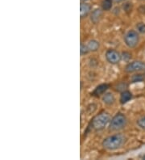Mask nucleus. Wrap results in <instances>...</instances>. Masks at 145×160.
<instances>
[{"label":"nucleus","instance_id":"dca6fc26","mask_svg":"<svg viewBox=\"0 0 145 160\" xmlns=\"http://www.w3.org/2000/svg\"><path fill=\"white\" fill-rule=\"evenodd\" d=\"M136 30L139 33L145 34V23H139L136 24Z\"/></svg>","mask_w":145,"mask_h":160},{"label":"nucleus","instance_id":"4be33fe9","mask_svg":"<svg viewBox=\"0 0 145 160\" xmlns=\"http://www.w3.org/2000/svg\"><path fill=\"white\" fill-rule=\"evenodd\" d=\"M82 2H87V1H89V0H81Z\"/></svg>","mask_w":145,"mask_h":160},{"label":"nucleus","instance_id":"f8f14e48","mask_svg":"<svg viewBox=\"0 0 145 160\" xmlns=\"http://www.w3.org/2000/svg\"><path fill=\"white\" fill-rule=\"evenodd\" d=\"M87 46L89 48V52H96L99 50L100 47V43L96 40H90L87 44Z\"/></svg>","mask_w":145,"mask_h":160},{"label":"nucleus","instance_id":"9b49d317","mask_svg":"<svg viewBox=\"0 0 145 160\" xmlns=\"http://www.w3.org/2000/svg\"><path fill=\"white\" fill-rule=\"evenodd\" d=\"M103 101L107 105H111L115 101V98H114V95L110 92H107L105 93L103 96Z\"/></svg>","mask_w":145,"mask_h":160},{"label":"nucleus","instance_id":"4468645a","mask_svg":"<svg viewBox=\"0 0 145 160\" xmlns=\"http://www.w3.org/2000/svg\"><path fill=\"white\" fill-rule=\"evenodd\" d=\"M89 52V49L87 46V45H85V44H81V46H80V53H81V56L83 55L87 54V53Z\"/></svg>","mask_w":145,"mask_h":160},{"label":"nucleus","instance_id":"ddd939ff","mask_svg":"<svg viewBox=\"0 0 145 160\" xmlns=\"http://www.w3.org/2000/svg\"><path fill=\"white\" fill-rule=\"evenodd\" d=\"M113 0H103L102 2V9L103 11H110L113 6Z\"/></svg>","mask_w":145,"mask_h":160},{"label":"nucleus","instance_id":"6ab92c4d","mask_svg":"<svg viewBox=\"0 0 145 160\" xmlns=\"http://www.w3.org/2000/svg\"><path fill=\"white\" fill-rule=\"evenodd\" d=\"M122 59L124 61V62H129V60L131 58H132V54L130 53H128V52H123V53H122Z\"/></svg>","mask_w":145,"mask_h":160},{"label":"nucleus","instance_id":"0eeeda50","mask_svg":"<svg viewBox=\"0 0 145 160\" xmlns=\"http://www.w3.org/2000/svg\"><path fill=\"white\" fill-rule=\"evenodd\" d=\"M91 10H92V7L90 4L87 3L85 2H82L80 5V16L81 19H84V18L87 17L89 16V14L91 13Z\"/></svg>","mask_w":145,"mask_h":160},{"label":"nucleus","instance_id":"1a4fd4ad","mask_svg":"<svg viewBox=\"0 0 145 160\" xmlns=\"http://www.w3.org/2000/svg\"><path fill=\"white\" fill-rule=\"evenodd\" d=\"M108 88H109L108 84H106V83L100 84V85H99V86L95 88L94 91L93 92V95L96 96H102V95H104Z\"/></svg>","mask_w":145,"mask_h":160},{"label":"nucleus","instance_id":"7ed1b4c3","mask_svg":"<svg viewBox=\"0 0 145 160\" xmlns=\"http://www.w3.org/2000/svg\"><path fill=\"white\" fill-rule=\"evenodd\" d=\"M110 115L106 112H103L94 118L92 121V127L95 130H102L110 123Z\"/></svg>","mask_w":145,"mask_h":160},{"label":"nucleus","instance_id":"b1692460","mask_svg":"<svg viewBox=\"0 0 145 160\" xmlns=\"http://www.w3.org/2000/svg\"><path fill=\"white\" fill-rule=\"evenodd\" d=\"M144 77H145V74H144Z\"/></svg>","mask_w":145,"mask_h":160},{"label":"nucleus","instance_id":"6e6552de","mask_svg":"<svg viewBox=\"0 0 145 160\" xmlns=\"http://www.w3.org/2000/svg\"><path fill=\"white\" fill-rule=\"evenodd\" d=\"M103 17V9L96 8L90 13V20L94 24H97Z\"/></svg>","mask_w":145,"mask_h":160},{"label":"nucleus","instance_id":"423d86ee","mask_svg":"<svg viewBox=\"0 0 145 160\" xmlns=\"http://www.w3.org/2000/svg\"><path fill=\"white\" fill-rule=\"evenodd\" d=\"M106 60L110 64L116 65L120 62L122 60V55L118 53V51L114 49H110L106 52L105 54Z\"/></svg>","mask_w":145,"mask_h":160},{"label":"nucleus","instance_id":"39448f33","mask_svg":"<svg viewBox=\"0 0 145 160\" xmlns=\"http://www.w3.org/2000/svg\"><path fill=\"white\" fill-rule=\"evenodd\" d=\"M125 71L129 74L145 71V62L142 61H134L129 62L126 66Z\"/></svg>","mask_w":145,"mask_h":160},{"label":"nucleus","instance_id":"412c9836","mask_svg":"<svg viewBox=\"0 0 145 160\" xmlns=\"http://www.w3.org/2000/svg\"><path fill=\"white\" fill-rule=\"evenodd\" d=\"M114 2H116V3H119V2H124V1H126V0H113Z\"/></svg>","mask_w":145,"mask_h":160},{"label":"nucleus","instance_id":"f257e3e1","mask_svg":"<svg viewBox=\"0 0 145 160\" xmlns=\"http://www.w3.org/2000/svg\"><path fill=\"white\" fill-rule=\"evenodd\" d=\"M126 138L124 135L121 133H115V134L110 135L109 137L106 138L103 141V147L106 150H116L125 144Z\"/></svg>","mask_w":145,"mask_h":160},{"label":"nucleus","instance_id":"f03ea898","mask_svg":"<svg viewBox=\"0 0 145 160\" xmlns=\"http://www.w3.org/2000/svg\"><path fill=\"white\" fill-rule=\"evenodd\" d=\"M128 124L127 117L123 113L118 112L111 118L110 121V130L119 131L124 129Z\"/></svg>","mask_w":145,"mask_h":160},{"label":"nucleus","instance_id":"2eb2a0df","mask_svg":"<svg viewBox=\"0 0 145 160\" xmlns=\"http://www.w3.org/2000/svg\"><path fill=\"white\" fill-rule=\"evenodd\" d=\"M144 75H142V74H136L135 75H133L132 78V82H142L143 79H144Z\"/></svg>","mask_w":145,"mask_h":160},{"label":"nucleus","instance_id":"f3484780","mask_svg":"<svg viewBox=\"0 0 145 160\" xmlns=\"http://www.w3.org/2000/svg\"><path fill=\"white\" fill-rule=\"evenodd\" d=\"M123 10L125 11L127 13H129V12H131L132 11V8H133V5H132V2H125V3L123 4Z\"/></svg>","mask_w":145,"mask_h":160},{"label":"nucleus","instance_id":"a211bd4d","mask_svg":"<svg viewBox=\"0 0 145 160\" xmlns=\"http://www.w3.org/2000/svg\"><path fill=\"white\" fill-rule=\"evenodd\" d=\"M137 125L142 129L145 130V116L142 117L141 118H139L137 121Z\"/></svg>","mask_w":145,"mask_h":160},{"label":"nucleus","instance_id":"aec40b11","mask_svg":"<svg viewBox=\"0 0 145 160\" xmlns=\"http://www.w3.org/2000/svg\"><path fill=\"white\" fill-rule=\"evenodd\" d=\"M139 12H141V13H143V14H145V5L141 6L140 8H139Z\"/></svg>","mask_w":145,"mask_h":160},{"label":"nucleus","instance_id":"5701e85b","mask_svg":"<svg viewBox=\"0 0 145 160\" xmlns=\"http://www.w3.org/2000/svg\"><path fill=\"white\" fill-rule=\"evenodd\" d=\"M143 159H145V156H143Z\"/></svg>","mask_w":145,"mask_h":160},{"label":"nucleus","instance_id":"9d476101","mask_svg":"<svg viewBox=\"0 0 145 160\" xmlns=\"http://www.w3.org/2000/svg\"><path fill=\"white\" fill-rule=\"evenodd\" d=\"M132 92H129V91H123V92L121 93L120 95V99L119 101L122 104H124V103H128V101L132 100Z\"/></svg>","mask_w":145,"mask_h":160},{"label":"nucleus","instance_id":"20e7f679","mask_svg":"<svg viewBox=\"0 0 145 160\" xmlns=\"http://www.w3.org/2000/svg\"><path fill=\"white\" fill-rule=\"evenodd\" d=\"M124 42L125 45L130 48V49H134L137 46L139 42V32L135 30L131 29L126 32L124 36Z\"/></svg>","mask_w":145,"mask_h":160}]
</instances>
